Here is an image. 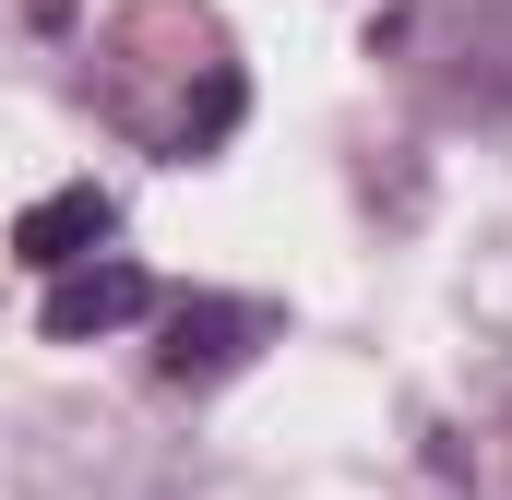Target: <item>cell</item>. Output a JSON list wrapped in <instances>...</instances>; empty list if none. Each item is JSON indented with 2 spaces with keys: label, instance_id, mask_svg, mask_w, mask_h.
I'll list each match as a JSON object with an SVG mask.
<instances>
[{
  "label": "cell",
  "instance_id": "obj_1",
  "mask_svg": "<svg viewBox=\"0 0 512 500\" xmlns=\"http://www.w3.org/2000/svg\"><path fill=\"white\" fill-rule=\"evenodd\" d=\"M155 310V274L143 262H120V250H96V262H72V274H48V346H96V334H120V322H143Z\"/></svg>",
  "mask_w": 512,
  "mask_h": 500
},
{
  "label": "cell",
  "instance_id": "obj_2",
  "mask_svg": "<svg viewBox=\"0 0 512 500\" xmlns=\"http://www.w3.org/2000/svg\"><path fill=\"white\" fill-rule=\"evenodd\" d=\"M120 227V191L108 179H60L48 203H24L12 215V262H36V274H72V262H96Z\"/></svg>",
  "mask_w": 512,
  "mask_h": 500
},
{
  "label": "cell",
  "instance_id": "obj_3",
  "mask_svg": "<svg viewBox=\"0 0 512 500\" xmlns=\"http://www.w3.org/2000/svg\"><path fill=\"white\" fill-rule=\"evenodd\" d=\"M262 334H274V310H262V298H179V310H167L155 370H167V381H227Z\"/></svg>",
  "mask_w": 512,
  "mask_h": 500
}]
</instances>
